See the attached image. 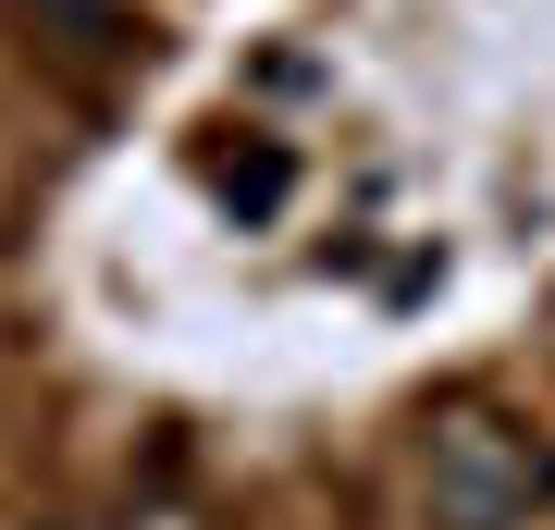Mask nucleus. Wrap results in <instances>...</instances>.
<instances>
[{"label":"nucleus","instance_id":"obj_2","mask_svg":"<svg viewBox=\"0 0 555 530\" xmlns=\"http://www.w3.org/2000/svg\"><path fill=\"white\" fill-rule=\"evenodd\" d=\"M38 530H87V518H38Z\"/></svg>","mask_w":555,"mask_h":530},{"label":"nucleus","instance_id":"obj_1","mask_svg":"<svg viewBox=\"0 0 555 530\" xmlns=\"http://www.w3.org/2000/svg\"><path fill=\"white\" fill-rule=\"evenodd\" d=\"M420 506H433V530H518L543 506V444L494 395H444L420 419Z\"/></svg>","mask_w":555,"mask_h":530}]
</instances>
